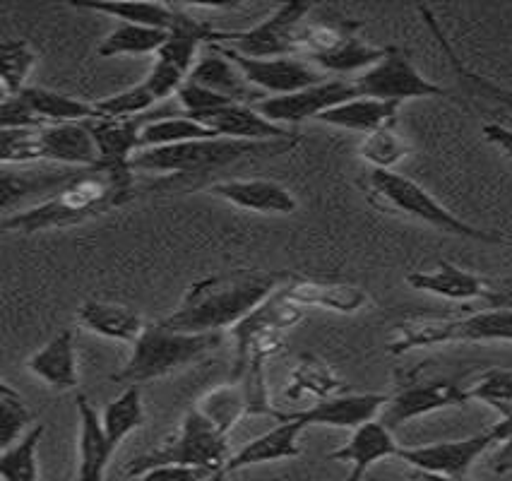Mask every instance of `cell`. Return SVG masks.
Returning a JSON list of instances; mask_svg holds the SVG:
<instances>
[{
	"instance_id": "cell-1",
	"label": "cell",
	"mask_w": 512,
	"mask_h": 481,
	"mask_svg": "<svg viewBox=\"0 0 512 481\" xmlns=\"http://www.w3.org/2000/svg\"><path fill=\"white\" fill-rule=\"evenodd\" d=\"M291 279L287 272L267 270H236L231 275H217L190 284L169 316L162 318L166 328L178 332H207L234 330L243 318H248L260 304L279 292Z\"/></svg>"
},
{
	"instance_id": "cell-2",
	"label": "cell",
	"mask_w": 512,
	"mask_h": 481,
	"mask_svg": "<svg viewBox=\"0 0 512 481\" xmlns=\"http://www.w3.org/2000/svg\"><path fill=\"white\" fill-rule=\"evenodd\" d=\"M130 181H133V169H113L104 164L77 169L73 178L49 200L29 210L5 215L3 231L34 234V231L73 227L121 203L130 193Z\"/></svg>"
},
{
	"instance_id": "cell-3",
	"label": "cell",
	"mask_w": 512,
	"mask_h": 481,
	"mask_svg": "<svg viewBox=\"0 0 512 481\" xmlns=\"http://www.w3.org/2000/svg\"><path fill=\"white\" fill-rule=\"evenodd\" d=\"M219 344H222L219 332L193 335V332L166 328L162 320L147 323L142 337L133 344V354L125 361L121 371L113 373V380L125 385L150 383V380L164 378L169 373L195 364L202 356L212 354Z\"/></svg>"
},
{
	"instance_id": "cell-4",
	"label": "cell",
	"mask_w": 512,
	"mask_h": 481,
	"mask_svg": "<svg viewBox=\"0 0 512 481\" xmlns=\"http://www.w3.org/2000/svg\"><path fill=\"white\" fill-rule=\"evenodd\" d=\"M296 140L287 142H241L229 138L195 140L171 147H150L135 154L130 169L147 174H200V171L219 169L238 159L258 157V154L289 152Z\"/></svg>"
},
{
	"instance_id": "cell-5",
	"label": "cell",
	"mask_w": 512,
	"mask_h": 481,
	"mask_svg": "<svg viewBox=\"0 0 512 481\" xmlns=\"http://www.w3.org/2000/svg\"><path fill=\"white\" fill-rule=\"evenodd\" d=\"M452 342H512V311L486 308L462 318L407 320L390 337L388 352L397 356Z\"/></svg>"
},
{
	"instance_id": "cell-6",
	"label": "cell",
	"mask_w": 512,
	"mask_h": 481,
	"mask_svg": "<svg viewBox=\"0 0 512 481\" xmlns=\"http://www.w3.org/2000/svg\"><path fill=\"white\" fill-rule=\"evenodd\" d=\"M303 318V308L287 299L279 289L243 318L231 330L236 342V373L243 378H260L263 366L270 356H275L284 347V337Z\"/></svg>"
},
{
	"instance_id": "cell-7",
	"label": "cell",
	"mask_w": 512,
	"mask_h": 481,
	"mask_svg": "<svg viewBox=\"0 0 512 481\" xmlns=\"http://www.w3.org/2000/svg\"><path fill=\"white\" fill-rule=\"evenodd\" d=\"M368 186H371L375 198L383 200L392 210L402 212V215L412 217L416 222H424L438 231H445V234L462 236V239L481 243L503 241L500 234H493V231L479 229L474 224L464 222V219L457 217L455 212H450L443 203H438L426 188H421L412 178L397 174V171H371Z\"/></svg>"
},
{
	"instance_id": "cell-8",
	"label": "cell",
	"mask_w": 512,
	"mask_h": 481,
	"mask_svg": "<svg viewBox=\"0 0 512 481\" xmlns=\"http://www.w3.org/2000/svg\"><path fill=\"white\" fill-rule=\"evenodd\" d=\"M229 457V443H226L224 433L198 407H193L183 417L174 436L164 441L162 448L152 450L150 455H142L140 460L133 462L130 474H140L154 465H171V462H176V465L212 469V472L222 477Z\"/></svg>"
},
{
	"instance_id": "cell-9",
	"label": "cell",
	"mask_w": 512,
	"mask_h": 481,
	"mask_svg": "<svg viewBox=\"0 0 512 481\" xmlns=\"http://www.w3.org/2000/svg\"><path fill=\"white\" fill-rule=\"evenodd\" d=\"M212 34L214 29L207 27L205 22L178 10L176 25L169 29V39H166L162 51L157 53V61H154L150 75L145 77V85L150 87L157 102H164V99L176 97L181 92V87L186 85L195 63L202 56V44L212 41Z\"/></svg>"
},
{
	"instance_id": "cell-10",
	"label": "cell",
	"mask_w": 512,
	"mask_h": 481,
	"mask_svg": "<svg viewBox=\"0 0 512 481\" xmlns=\"http://www.w3.org/2000/svg\"><path fill=\"white\" fill-rule=\"evenodd\" d=\"M308 13H311L308 3H282L260 25L241 32H214L210 44L224 46L246 58L296 56V34Z\"/></svg>"
},
{
	"instance_id": "cell-11",
	"label": "cell",
	"mask_w": 512,
	"mask_h": 481,
	"mask_svg": "<svg viewBox=\"0 0 512 481\" xmlns=\"http://www.w3.org/2000/svg\"><path fill=\"white\" fill-rule=\"evenodd\" d=\"M354 85L359 89V97L395 104H404L409 99L445 97V89L424 77V73H419L416 65L407 58V53L395 49V46H390L373 68L356 77Z\"/></svg>"
},
{
	"instance_id": "cell-12",
	"label": "cell",
	"mask_w": 512,
	"mask_h": 481,
	"mask_svg": "<svg viewBox=\"0 0 512 481\" xmlns=\"http://www.w3.org/2000/svg\"><path fill=\"white\" fill-rule=\"evenodd\" d=\"M356 97H359V89H356L354 82L325 80L320 85L299 89L294 94H284V97H265L253 106L267 121L289 128L299 126V123L308 121V118L318 121L325 111L335 109V106Z\"/></svg>"
},
{
	"instance_id": "cell-13",
	"label": "cell",
	"mask_w": 512,
	"mask_h": 481,
	"mask_svg": "<svg viewBox=\"0 0 512 481\" xmlns=\"http://www.w3.org/2000/svg\"><path fill=\"white\" fill-rule=\"evenodd\" d=\"M217 46V44H214ZM226 56L238 65L243 77L248 80L250 87L258 89L265 97H284V94H294L299 89L320 85L325 82V73H320L315 65L303 61L299 56H284V58H246L238 53L219 46Z\"/></svg>"
},
{
	"instance_id": "cell-14",
	"label": "cell",
	"mask_w": 512,
	"mask_h": 481,
	"mask_svg": "<svg viewBox=\"0 0 512 481\" xmlns=\"http://www.w3.org/2000/svg\"><path fill=\"white\" fill-rule=\"evenodd\" d=\"M496 443V436L488 429L476 436L462 438V441H445L431 445H416V448H402L400 460L414 467L416 472L443 474V477H467L474 462Z\"/></svg>"
},
{
	"instance_id": "cell-15",
	"label": "cell",
	"mask_w": 512,
	"mask_h": 481,
	"mask_svg": "<svg viewBox=\"0 0 512 481\" xmlns=\"http://www.w3.org/2000/svg\"><path fill=\"white\" fill-rule=\"evenodd\" d=\"M467 402L469 395L464 385L455 383V380H431V383L409 385V388L392 395L380 412V421L395 431L397 426L407 424V421L428 417L440 409L462 407Z\"/></svg>"
},
{
	"instance_id": "cell-16",
	"label": "cell",
	"mask_w": 512,
	"mask_h": 481,
	"mask_svg": "<svg viewBox=\"0 0 512 481\" xmlns=\"http://www.w3.org/2000/svg\"><path fill=\"white\" fill-rule=\"evenodd\" d=\"M390 397L380 393H351V395H332L318 400L315 405L291 412L308 426H330V429H349L356 431L368 421L378 419L383 407L388 405Z\"/></svg>"
},
{
	"instance_id": "cell-17",
	"label": "cell",
	"mask_w": 512,
	"mask_h": 481,
	"mask_svg": "<svg viewBox=\"0 0 512 481\" xmlns=\"http://www.w3.org/2000/svg\"><path fill=\"white\" fill-rule=\"evenodd\" d=\"M207 190L214 198H222L229 205L258 212V215L287 217L299 210L294 193L282 183L267 181V178H231V181L212 183Z\"/></svg>"
},
{
	"instance_id": "cell-18",
	"label": "cell",
	"mask_w": 512,
	"mask_h": 481,
	"mask_svg": "<svg viewBox=\"0 0 512 481\" xmlns=\"http://www.w3.org/2000/svg\"><path fill=\"white\" fill-rule=\"evenodd\" d=\"M277 417L279 424L270 429L263 436L253 438V441L243 445L236 455L229 457L226 462L224 474L241 472L250 465H265V462H279V460H294L301 455L299 436L306 431V424L296 419L294 414H272Z\"/></svg>"
},
{
	"instance_id": "cell-19",
	"label": "cell",
	"mask_w": 512,
	"mask_h": 481,
	"mask_svg": "<svg viewBox=\"0 0 512 481\" xmlns=\"http://www.w3.org/2000/svg\"><path fill=\"white\" fill-rule=\"evenodd\" d=\"M207 128H212L219 138L241 140V142H287L299 140L289 128L277 126L255 109L253 104H229L224 109L198 118Z\"/></svg>"
},
{
	"instance_id": "cell-20",
	"label": "cell",
	"mask_w": 512,
	"mask_h": 481,
	"mask_svg": "<svg viewBox=\"0 0 512 481\" xmlns=\"http://www.w3.org/2000/svg\"><path fill=\"white\" fill-rule=\"evenodd\" d=\"M400 450L402 445L395 441L392 429H388L380 419H373L351 433L349 443L342 445V448L332 450V453L327 455V460L349 462L351 472L347 481H361L375 462L388 460V457H397L400 455Z\"/></svg>"
},
{
	"instance_id": "cell-21",
	"label": "cell",
	"mask_w": 512,
	"mask_h": 481,
	"mask_svg": "<svg viewBox=\"0 0 512 481\" xmlns=\"http://www.w3.org/2000/svg\"><path fill=\"white\" fill-rule=\"evenodd\" d=\"M41 159L44 162L89 169L99 164L97 140L89 123H56L37 130Z\"/></svg>"
},
{
	"instance_id": "cell-22",
	"label": "cell",
	"mask_w": 512,
	"mask_h": 481,
	"mask_svg": "<svg viewBox=\"0 0 512 481\" xmlns=\"http://www.w3.org/2000/svg\"><path fill=\"white\" fill-rule=\"evenodd\" d=\"M188 80L241 104H258L260 99H265V94L250 87L246 77L238 70V65L214 44H210V49L198 58Z\"/></svg>"
},
{
	"instance_id": "cell-23",
	"label": "cell",
	"mask_w": 512,
	"mask_h": 481,
	"mask_svg": "<svg viewBox=\"0 0 512 481\" xmlns=\"http://www.w3.org/2000/svg\"><path fill=\"white\" fill-rule=\"evenodd\" d=\"M152 121V116L140 118H97L89 121L94 140H97L99 164L113 169H130L135 154L140 152L142 128Z\"/></svg>"
},
{
	"instance_id": "cell-24",
	"label": "cell",
	"mask_w": 512,
	"mask_h": 481,
	"mask_svg": "<svg viewBox=\"0 0 512 481\" xmlns=\"http://www.w3.org/2000/svg\"><path fill=\"white\" fill-rule=\"evenodd\" d=\"M407 284L416 292H426L448 301H486L491 294V284L486 279L452 263H445V260L431 270L409 272Z\"/></svg>"
},
{
	"instance_id": "cell-25",
	"label": "cell",
	"mask_w": 512,
	"mask_h": 481,
	"mask_svg": "<svg viewBox=\"0 0 512 481\" xmlns=\"http://www.w3.org/2000/svg\"><path fill=\"white\" fill-rule=\"evenodd\" d=\"M77 417H80V465L77 481H104L106 469L116 450L104 431V421L87 395H77Z\"/></svg>"
},
{
	"instance_id": "cell-26",
	"label": "cell",
	"mask_w": 512,
	"mask_h": 481,
	"mask_svg": "<svg viewBox=\"0 0 512 481\" xmlns=\"http://www.w3.org/2000/svg\"><path fill=\"white\" fill-rule=\"evenodd\" d=\"M289 301L296 306L306 308H323V311L335 313H356L366 306L368 296L356 284L344 282H318V279H299L291 277L282 287Z\"/></svg>"
},
{
	"instance_id": "cell-27",
	"label": "cell",
	"mask_w": 512,
	"mask_h": 481,
	"mask_svg": "<svg viewBox=\"0 0 512 481\" xmlns=\"http://www.w3.org/2000/svg\"><path fill=\"white\" fill-rule=\"evenodd\" d=\"M77 323L94 335L125 344H135L147 328V320L135 308L111 301H85L77 311Z\"/></svg>"
},
{
	"instance_id": "cell-28",
	"label": "cell",
	"mask_w": 512,
	"mask_h": 481,
	"mask_svg": "<svg viewBox=\"0 0 512 481\" xmlns=\"http://www.w3.org/2000/svg\"><path fill=\"white\" fill-rule=\"evenodd\" d=\"M27 368L32 376H37L49 385L51 390H73L77 388V352L73 330H61L51 337L39 352L29 356Z\"/></svg>"
},
{
	"instance_id": "cell-29",
	"label": "cell",
	"mask_w": 512,
	"mask_h": 481,
	"mask_svg": "<svg viewBox=\"0 0 512 481\" xmlns=\"http://www.w3.org/2000/svg\"><path fill=\"white\" fill-rule=\"evenodd\" d=\"M400 106L402 104L380 102V99H371V97H356L335 106V109L325 111L318 121L332 128L354 130V133L368 135V133H375V130L397 123Z\"/></svg>"
},
{
	"instance_id": "cell-30",
	"label": "cell",
	"mask_w": 512,
	"mask_h": 481,
	"mask_svg": "<svg viewBox=\"0 0 512 481\" xmlns=\"http://www.w3.org/2000/svg\"><path fill=\"white\" fill-rule=\"evenodd\" d=\"M17 97L27 102L29 109L37 114L46 126H56V123H89L97 121V106L80 99L68 97V94L53 92L46 87H25Z\"/></svg>"
},
{
	"instance_id": "cell-31",
	"label": "cell",
	"mask_w": 512,
	"mask_h": 481,
	"mask_svg": "<svg viewBox=\"0 0 512 481\" xmlns=\"http://www.w3.org/2000/svg\"><path fill=\"white\" fill-rule=\"evenodd\" d=\"M359 29L361 22L351 20L303 22L299 34H296V56L308 63H315L318 58L342 49L349 39L356 37Z\"/></svg>"
},
{
	"instance_id": "cell-32",
	"label": "cell",
	"mask_w": 512,
	"mask_h": 481,
	"mask_svg": "<svg viewBox=\"0 0 512 481\" xmlns=\"http://www.w3.org/2000/svg\"><path fill=\"white\" fill-rule=\"evenodd\" d=\"M75 171H13L5 166L3 183H0V205H3V215H13V207L22 198L32 193H56L58 188L73 178Z\"/></svg>"
},
{
	"instance_id": "cell-33",
	"label": "cell",
	"mask_w": 512,
	"mask_h": 481,
	"mask_svg": "<svg viewBox=\"0 0 512 481\" xmlns=\"http://www.w3.org/2000/svg\"><path fill=\"white\" fill-rule=\"evenodd\" d=\"M219 138L212 128L205 123L195 121L186 114L181 116H154L145 128H142L140 150H150V147H171L183 145V142L195 140H214Z\"/></svg>"
},
{
	"instance_id": "cell-34",
	"label": "cell",
	"mask_w": 512,
	"mask_h": 481,
	"mask_svg": "<svg viewBox=\"0 0 512 481\" xmlns=\"http://www.w3.org/2000/svg\"><path fill=\"white\" fill-rule=\"evenodd\" d=\"M169 39V32L154 27L140 25H118L111 34H106L97 46L99 58H116V56H157L162 46Z\"/></svg>"
},
{
	"instance_id": "cell-35",
	"label": "cell",
	"mask_w": 512,
	"mask_h": 481,
	"mask_svg": "<svg viewBox=\"0 0 512 481\" xmlns=\"http://www.w3.org/2000/svg\"><path fill=\"white\" fill-rule=\"evenodd\" d=\"M198 409L224 433V436H229L231 429H234L246 414H253L248 390L238 383L219 385V388L205 393L198 402Z\"/></svg>"
},
{
	"instance_id": "cell-36",
	"label": "cell",
	"mask_w": 512,
	"mask_h": 481,
	"mask_svg": "<svg viewBox=\"0 0 512 481\" xmlns=\"http://www.w3.org/2000/svg\"><path fill=\"white\" fill-rule=\"evenodd\" d=\"M77 8L92 10V13H101L121 20L123 25H140V27H154L169 32L176 25L178 10L176 5L166 3H75Z\"/></svg>"
},
{
	"instance_id": "cell-37",
	"label": "cell",
	"mask_w": 512,
	"mask_h": 481,
	"mask_svg": "<svg viewBox=\"0 0 512 481\" xmlns=\"http://www.w3.org/2000/svg\"><path fill=\"white\" fill-rule=\"evenodd\" d=\"M104 421V431L113 450H118L125 438L133 431H138L145 424V405H142V390L140 385H128L116 400L101 414Z\"/></svg>"
},
{
	"instance_id": "cell-38",
	"label": "cell",
	"mask_w": 512,
	"mask_h": 481,
	"mask_svg": "<svg viewBox=\"0 0 512 481\" xmlns=\"http://www.w3.org/2000/svg\"><path fill=\"white\" fill-rule=\"evenodd\" d=\"M342 388L339 378L335 376L325 361L315 359V356H301L299 364L289 376L287 395L289 400H303V397H315V402L325 400V397L337 395Z\"/></svg>"
},
{
	"instance_id": "cell-39",
	"label": "cell",
	"mask_w": 512,
	"mask_h": 481,
	"mask_svg": "<svg viewBox=\"0 0 512 481\" xmlns=\"http://www.w3.org/2000/svg\"><path fill=\"white\" fill-rule=\"evenodd\" d=\"M44 426H32L27 436L0 455V477L3 481H39V443L44 438Z\"/></svg>"
},
{
	"instance_id": "cell-40",
	"label": "cell",
	"mask_w": 512,
	"mask_h": 481,
	"mask_svg": "<svg viewBox=\"0 0 512 481\" xmlns=\"http://www.w3.org/2000/svg\"><path fill=\"white\" fill-rule=\"evenodd\" d=\"M409 150H412V147H409L407 138L397 130V123L375 130V133L363 135L359 145V154L363 157V162L371 164L373 171H392L404 157H407Z\"/></svg>"
},
{
	"instance_id": "cell-41",
	"label": "cell",
	"mask_w": 512,
	"mask_h": 481,
	"mask_svg": "<svg viewBox=\"0 0 512 481\" xmlns=\"http://www.w3.org/2000/svg\"><path fill=\"white\" fill-rule=\"evenodd\" d=\"M388 49H378V46L366 44V41L354 37L349 39L342 49H337L330 56L318 58L311 63L320 73H335V75H347V73H366L368 68H373L380 58L385 56Z\"/></svg>"
},
{
	"instance_id": "cell-42",
	"label": "cell",
	"mask_w": 512,
	"mask_h": 481,
	"mask_svg": "<svg viewBox=\"0 0 512 481\" xmlns=\"http://www.w3.org/2000/svg\"><path fill=\"white\" fill-rule=\"evenodd\" d=\"M37 63V53L22 39H5L0 46V80L5 97H17L27 85V77Z\"/></svg>"
},
{
	"instance_id": "cell-43",
	"label": "cell",
	"mask_w": 512,
	"mask_h": 481,
	"mask_svg": "<svg viewBox=\"0 0 512 481\" xmlns=\"http://www.w3.org/2000/svg\"><path fill=\"white\" fill-rule=\"evenodd\" d=\"M29 424H32V412H29L25 397H22L10 383L0 385V445L10 448L27 436Z\"/></svg>"
},
{
	"instance_id": "cell-44",
	"label": "cell",
	"mask_w": 512,
	"mask_h": 481,
	"mask_svg": "<svg viewBox=\"0 0 512 481\" xmlns=\"http://www.w3.org/2000/svg\"><path fill=\"white\" fill-rule=\"evenodd\" d=\"M467 395L469 402H484L505 417L512 412V368H488L467 385Z\"/></svg>"
},
{
	"instance_id": "cell-45",
	"label": "cell",
	"mask_w": 512,
	"mask_h": 481,
	"mask_svg": "<svg viewBox=\"0 0 512 481\" xmlns=\"http://www.w3.org/2000/svg\"><path fill=\"white\" fill-rule=\"evenodd\" d=\"M154 104L159 102L154 99L150 87L145 85V80L123 89V92L111 94V97L101 99V102H94L99 118H140L150 114Z\"/></svg>"
},
{
	"instance_id": "cell-46",
	"label": "cell",
	"mask_w": 512,
	"mask_h": 481,
	"mask_svg": "<svg viewBox=\"0 0 512 481\" xmlns=\"http://www.w3.org/2000/svg\"><path fill=\"white\" fill-rule=\"evenodd\" d=\"M176 99H178V106L183 109V114L195 118V121L202 116L212 114V111L224 109V106L236 104L234 99H226V97H222V94L212 92V89H207V87L195 85V82H190V80L181 87V92L176 94Z\"/></svg>"
},
{
	"instance_id": "cell-47",
	"label": "cell",
	"mask_w": 512,
	"mask_h": 481,
	"mask_svg": "<svg viewBox=\"0 0 512 481\" xmlns=\"http://www.w3.org/2000/svg\"><path fill=\"white\" fill-rule=\"evenodd\" d=\"M219 479L217 472L193 465H154L138 474V481H212Z\"/></svg>"
},
{
	"instance_id": "cell-48",
	"label": "cell",
	"mask_w": 512,
	"mask_h": 481,
	"mask_svg": "<svg viewBox=\"0 0 512 481\" xmlns=\"http://www.w3.org/2000/svg\"><path fill=\"white\" fill-rule=\"evenodd\" d=\"M0 126H3V130H22L44 128L46 123L29 109L22 97H3V106H0Z\"/></svg>"
},
{
	"instance_id": "cell-49",
	"label": "cell",
	"mask_w": 512,
	"mask_h": 481,
	"mask_svg": "<svg viewBox=\"0 0 512 481\" xmlns=\"http://www.w3.org/2000/svg\"><path fill=\"white\" fill-rule=\"evenodd\" d=\"M491 431L493 436H496V443H503L500 445L496 460H493V472L505 474L512 469V412L505 414Z\"/></svg>"
},
{
	"instance_id": "cell-50",
	"label": "cell",
	"mask_w": 512,
	"mask_h": 481,
	"mask_svg": "<svg viewBox=\"0 0 512 481\" xmlns=\"http://www.w3.org/2000/svg\"><path fill=\"white\" fill-rule=\"evenodd\" d=\"M484 138L496 145L498 150H503L512 159V130L505 126H498V123H486L484 126Z\"/></svg>"
},
{
	"instance_id": "cell-51",
	"label": "cell",
	"mask_w": 512,
	"mask_h": 481,
	"mask_svg": "<svg viewBox=\"0 0 512 481\" xmlns=\"http://www.w3.org/2000/svg\"><path fill=\"white\" fill-rule=\"evenodd\" d=\"M488 308H508L512 311V282L491 284V294L486 299Z\"/></svg>"
},
{
	"instance_id": "cell-52",
	"label": "cell",
	"mask_w": 512,
	"mask_h": 481,
	"mask_svg": "<svg viewBox=\"0 0 512 481\" xmlns=\"http://www.w3.org/2000/svg\"><path fill=\"white\" fill-rule=\"evenodd\" d=\"M419 481H472L469 477H443V474H428V472H416Z\"/></svg>"
}]
</instances>
